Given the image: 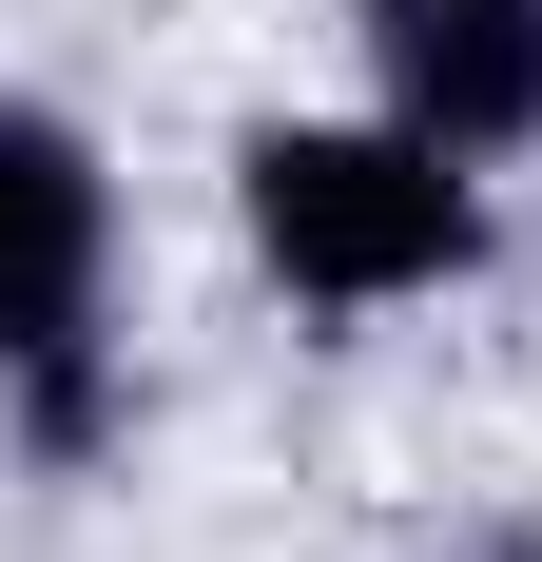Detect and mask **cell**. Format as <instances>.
Returning <instances> with one entry per match:
<instances>
[{
    "instance_id": "4",
    "label": "cell",
    "mask_w": 542,
    "mask_h": 562,
    "mask_svg": "<svg viewBox=\"0 0 542 562\" xmlns=\"http://www.w3.org/2000/svg\"><path fill=\"white\" fill-rule=\"evenodd\" d=\"M427 562H542V505H465V524H445Z\"/></svg>"
},
{
    "instance_id": "3",
    "label": "cell",
    "mask_w": 542,
    "mask_h": 562,
    "mask_svg": "<svg viewBox=\"0 0 542 562\" xmlns=\"http://www.w3.org/2000/svg\"><path fill=\"white\" fill-rule=\"evenodd\" d=\"M329 58L349 98L427 116L445 156L542 175V0H329Z\"/></svg>"
},
{
    "instance_id": "2",
    "label": "cell",
    "mask_w": 542,
    "mask_h": 562,
    "mask_svg": "<svg viewBox=\"0 0 542 562\" xmlns=\"http://www.w3.org/2000/svg\"><path fill=\"white\" fill-rule=\"evenodd\" d=\"M136 407V175L58 78H0V447L98 485Z\"/></svg>"
},
{
    "instance_id": "1",
    "label": "cell",
    "mask_w": 542,
    "mask_h": 562,
    "mask_svg": "<svg viewBox=\"0 0 542 562\" xmlns=\"http://www.w3.org/2000/svg\"><path fill=\"white\" fill-rule=\"evenodd\" d=\"M214 214H233V272L310 349H369V330H427V311L504 291L523 175L445 156L427 116H387V98H252L214 136Z\"/></svg>"
}]
</instances>
